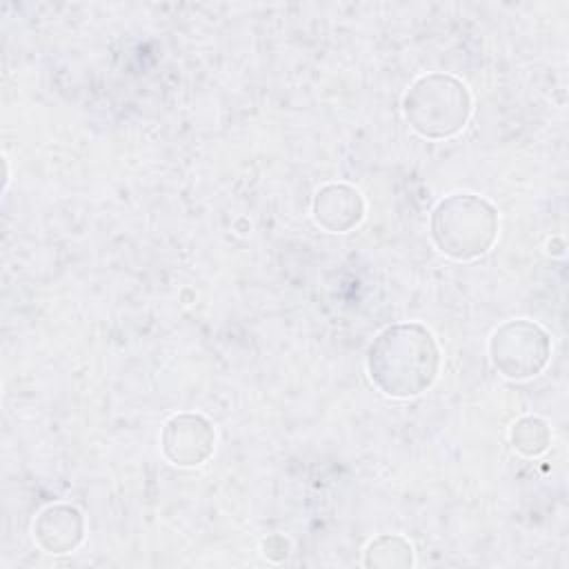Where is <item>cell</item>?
Returning <instances> with one entry per match:
<instances>
[{
    "label": "cell",
    "instance_id": "cell-1",
    "mask_svg": "<svg viewBox=\"0 0 569 569\" xmlns=\"http://www.w3.org/2000/svg\"><path fill=\"white\" fill-rule=\"evenodd\" d=\"M440 369L433 333L418 322L382 329L367 351L371 382L389 398H413L427 391Z\"/></svg>",
    "mask_w": 569,
    "mask_h": 569
},
{
    "label": "cell",
    "instance_id": "cell-2",
    "mask_svg": "<svg viewBox=\"0 0 569 569\" xmlns=\"http://www.w3.org/2000/svg\"><path fill=\"white\" fill-rule=\"evenodd\" d=\"M431 238L453 260L480 258L498 238V211L476 193L447 196L431 213Z\"/></svg>",
    "mask_w": 569,
    "mask_h": 569
},
{
    "label": "cell",
    "instance_id": "cell-3",
    "mask_svg": "<svg viewBox=\"0 0 569 569\" xmlns=\"http://www.w3.org/2000/svg\"><path fill=\"white\" fill-rule=\"evenodd\" d=\"M402 111L409 127L422 138H451L465 129L471 116V93L462 80L449 73H427L407 89Z\"/></svg>",
    "mask_w": 569,
    "mask_h": 569
},
{
    "label": "cell",
    "instance_id": "cell-4",
    "mask_svg": "<svg viewBox=\"0 0 569 569\" xmlns=\"http://www.w3.org/2000/svg\"><path fill=\"white\" fill-rule=\"evenodd\" d=\"M493 367L511 378L525 380L538 376L551 356L549 333L531 320H509L498 327L489 340Z\"/></svg>",
    "mask_w": 569,
    "mask_h": 569
},
{
    "label": "cell",
    "instance_id": "cell-5",
    "mask_svg": "<svg viewBox=\"0 0 569 569\" xmlns=\"http://www.w3.org/2000/svg\"><path fill=\"white\" fill-rule=\"evenodd\" d=\"M160 447L169 462L178 467H196L213 453L216 429L204 416L178 413L164 422Z\"/></svg>",
    "mask_w": 569,
    "mask_h": 569
},
{
    "label": "cell",
    "instance_id": "cell-6",
    "mask_svg": "<svg viewBox=\"0 0 569 569\" xmlns=\"http://www.w3.org/2000/svg\"><path fill=\"white\" fill-rule=\"evenodd\" d=\"M33 538L47 553H69L84 538V518L71 505H51L36 518Z\"/></svg>",
    "mask_w": 569,
    "mask_h": 569
},
{
    "label": "cell",
    "instance_id": "cell-7",
    "mask_svg": "<svg viewBox=\"0 0 569 569\" xmlns=\"http://www.w3.org/2000/svg\"><path fill=\"white\" fill-rule=\"evenodd\" d=\"M365 216V200L358 189L349 184H325L313 200L316 222L333 233L353 229Z\"/></svg>",
    "mask_w": 569,
    "mask_h": 569
},
{
    "label": "cell",
    "instance_id": "cell-8",
    "mask_svg": "<svg viewBox=\"0 0 569 569\" xmlns=\"http://www.w3.org/2000/svg\"><path fill=\"white\" fill-rule=\"evenodd\" d=\"M367 567H382V569H405L413 565V549L402 536H380L376 538L365 553Z\"/></svg>",
    "mask_w": 569,
    "mask_h": 569
},
{
    "label": "cell",
    "instance_id": "cell-9",
    "mask_svg": "<svg viewBox=\"0 0 569 569\" xmlns=\"http://www.w3.org/2000/svg\"><path fill=\"white\" fill-rule=\"evenodd\" d=\"M509 438H511V445L516 451L533 458V456H540L547 451V447L551 442V431L542 418L525 416L513 422Z\"/></svg>",
    "mask_w": 569,
    "mask_h": 569
}]
</instances>
